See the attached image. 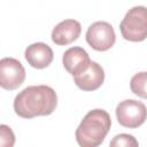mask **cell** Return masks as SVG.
Segmentation results:
<instances>
[{"label": "cell", "mask_w": 147, "mask_h": 147, "mask_svg": "<svg viewBox=\"0 0 147 147\" xmlns=\"http://www.w3.org/2000/svg\"><path fill=\"white\" fill-rule=\"evenodd\" d=\"M74 80L83 91H95L103 84L105 71L99 63L91 61L85 71L74 76Z\"/></svg>", "instance_id": "7"}, {"label": "cell", "mask_w": 147, "mask_h": 147, "mask_svg": "<svg viewBox=\"0 0 147 147\" xmlns=\"http://www.w3.org/2000/svg\"><path fill=\"white\" fill-rule=\"evenodd\" d=\"M28 63L36 69L47 68L54 57L52 48L45 42H34L26 47L24 53Z\"/></svg>", "instance_id": "10"}, {"label": "cell", "mask_w": 147, "mask_h": 147, "mask_svg": "<svg viewBox=\"0 0 147 147\" xmlns=\"http://www.w3.org/2000/svg\"><path fill=\"white\" fill-rule=\"evenodd\" d=\"M62 62L65 70L72 76H76L87 69L91 60L87 52L84 48L76 46L70 47L64 52Z\"/></svg>", "instance_id": "9"}, {"label": "cell", "mask_w": 147, "mask_h": 147, "mask_svg": "<svg viewBox=\"0 0 147 147\" xmlns=\"http://www.w3.org/2000/svg\"><path fill=\"white\" fill-rule=\"evenodd\" d=\"M116 117L122 126L136 129L146 121V106L133 99L124 100L116 107Z\"/></svg>", "instance_id": "4"}, {"label": "cell", "mask_w": 147, "mask_h": 147, "mask_svg": "<svg viewBox=\"0 0 147 147\" xmlns=\"http://www.w3.org/2000/svg\"><path fill=\"white\" fill-rule=\"evenodd\" d=\"M14 145L15 134L13 130L6 124H0V147H13Z\"/></svg>", "instance_id": "13"}, {"label": "cell", "mask_w": 147, "mask_h": 147, "mask_svg": "<svg viewBox=\"0 0 147 147\" xmlns=\"http://www.w3.org/2000/svg\"><path fill=\"white\" fill-rule=\"evenodd\" d=\"M109 145L111 147H138L139 146L136 138L126 133H121V134L115 136Z\"/></svg>", "instance_id": "12"}, {"label": "cell", "mask_w": 147, "mask_h": 147, "mask_svg": "<svg viewBox=\"0 0 147 147\" xmlns=\"http://www.w3.org/2000/svg\"><path fill=\"white\" fill-rule=\"evenodd\" d=\"M56 106V92L47 85L28 86L14 99V110L22 118L51 115Z\"/></svg>", "instance_id": "1"}, {"label": "cell", "mask_w": 147, "mask_h": 147, "mask_svg": "<svg viewBox=\"0 0 147 147\" xmlns=\"http://www.w3.org/2000/svg\"><path fill=\"white\" fill-rule=\"evenodd\" d=\"M25 79V69L22 63L14 57L0 60V87L7 91L18 88Z\"/></svg>", "instance_id": "6"}, {"label": "cell", "mask_w": 147, "mask_h": 147, "mask_svg": "<svg viewBox=\"0 0 147 147\" xmlns=\"http://www.w3.org/2000/svg\"><path fill=\"white\" fill-rule=\"evenodd\" d=\"M82 25L76 20H64L55 25L52 31V40L59 46H67L78 39Z\"/></svg>", "instance_id": "8"}, {"label": "cell", "mask_w": 147, "mask_h": 147, "mask_svg": "<svg viewBox=\"0 0 147 147\" xmlns=\"http://www.w3.org/2000/svg\"><path fill=\"white\" fill-rule=\"evenodd\" d=\"M119 30L125 40L142 41L147 37V11L145 6L129 9L119 24Z\"/></svg>", "instance_id": "3"}, {"label": "cell", "mask_w": 147, "mask_h": 147, "mask_svg": "<svg viewBox=\"0 0 147 147\" xmlns=\"http://www.w3.org/2000/svg\"><path fill=\"white\" fill-rule=\"evenodd\" d=\"M146 82H147V72L146 71H141L139 74H136L132 78H131V82H130V87H131V91L142 98V99H146L147 98V94H146Z\"/></svg>", "instance_id": "11"}, {"label": "cell", "mask_w": 147, "mask_h": 147, "mask_svg": "<svg viewBox=\"0 0 147 147\" xmlns=\"http://www.w3.org/2000/svg\"><path fill=\"white\" fill-rule=\"evenodd\" d=\"M86 41L95 51L105 52L111 48L116 41L114 28L110 23L98 21L91 24L86 31Z\"/></svg>", "instance_id": "5"}, {"label": "cell", "mask_w": 147, "mask_h": 147, "mask_svg": "<svg viewBox=\"0 0 147 147\" xmlns=\"http://www.w3.org/2000/svg\"><path fill=\"white\" fill-rule=\"evenodd\" d=\"M110 126L111 119L106 110H90L76 130V141L82 147H96L103 142Z\"/></svg>", "instance_id": "2"}]
</instances>
